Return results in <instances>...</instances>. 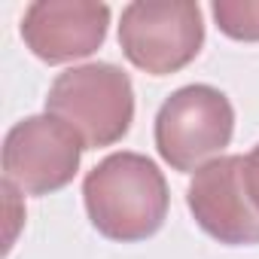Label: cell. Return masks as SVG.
Returning <instances> with one entry per match:
<instances>
[{
    "instance_id": "obj_1",
    "label": "cell",
    "mask_w": 259,
    "mask_h": 259,
    "mask_svg": "<svg viewBox=\"0 0 259 259\" xmlns=\"http://www.w3.org/2000/svg\"><path fill=\"white\" fill-rule=\"evenodd\" d=\"M92 226L110 241H144L168 217V183L153 159L113 153L95 165L82 183Z\"/></svg>"
},
{
    "instance_id": "obj_2",
    "label": "cell",
    "mask_w": 259,
    "mask_h": 259,
    "mask_svg": "<svg viewBox=\"0 0 259 259\" xmlns=\"http://www.w3.org/2000/svg\"><path fill=\"white\" fill-rule=\"evenodd\" d=\"M46 110L70 128L85 150H98L128 135L135 119V89L116 64H82L52 82Z\"/></svg>"
},
{
    "instance_id": "obj_3",
    "label": "cell",
    "mask_w": 259,
    "mask_h": 259,
    "mask_svg": "<svg viewBox=\"0 0 259 259\" xmlns=\"http://www.w3.org/2000/svg\"><path fill=\"white\" fill-rule=\"evenodd\" d=\"M235 132V110L213 85L177 89L156 116V147L174 171H201Z\"/></svg>"
},
{
    "instance_id": "obj_4",
    "label": "cell",
    "mask_w": 259,
    "mask_h": 259,
    "mask_svg": "<svg viewBox=\"0 0 259 259\" xmlns=\"http://www.w3.org/2000/svg\"><path fill=\"white\" fill-rule=\"evenodd\" d=\"M204 43L195 4H128L122 10L119 46L135 67L165 76L186 67Z\"/></svg>"
},
{
    "instance_id": "obj_5",
    "label": "cell",
    "mask_w": 259,
    "mask_h": 259,
    "mask_svg": "<svg viewBox=\"0 0 259 259\" xmlns=\"http://www.w3.org/2000/svg\"><path fill=\"white\" fill-rule=\"evenodd\" d=\"M82 150V141L55 116H28L4 141V180L25 195L58 192L73 180Z\"/></svg>"
},
{
    "instance_id": "obj_6",
    "label": "cell",
    "mask_w": 259,
    "mask_h": 259,
    "mask_svg": "<svg viewBox=\"0 0 259 259\" xmlns=\"http://www.w3.org/2000/svg\"><path fill=\"white\" fill-rule=\"evenodd\" d=\"M186 201L195 223L220 244H259V210L244 186V156H220L195 171Z\"/></svg>"
},
{
    "instance_id": "obj_7",
    "label": "cell",
    "mask_w": 259,
    "mask_h": 259,
    "mask_svg": "<svg viewBox=\"0 0 259 259\" xmlns=\"http://www.w3.org/2000/svg\"><path fill=\"white\" fill-rule=\"evenodd\" d=\"M110 25V7L85 0H40L31 4L22 19V37L28 49L49 61L64 64L92 55Z\"/></svg>"
},
{
    "instance_id": "obj_8",
    "label": "cell",
    "mask_w": 259,
    "mask_h": 259,
    "mask_svg": "<svg viewBox=\"0 0 259 259\" xmlns=\"http://www.w3.org/2000/svg\"><path fill=\"white\" fill-rule=\"evenodd\" d=\"M213 19L232 40H259V0H220Z\"/></svg>"
},
{
    "instance_id": "obj_9",
    "label": "cell",
    "mask_w": 259,
    "mask_h": 259,
    "mask_svg": "<svg viewBox=\"0 0 259 259\" xmlns=\"http://www.w3.org/2000/svg\"><path fill=\"white\" fill-rule=\"evenodd\" d=\"M244 186H247L253 207L259 210V144L244 156Z\"/></svg>"
}]
</instances>
